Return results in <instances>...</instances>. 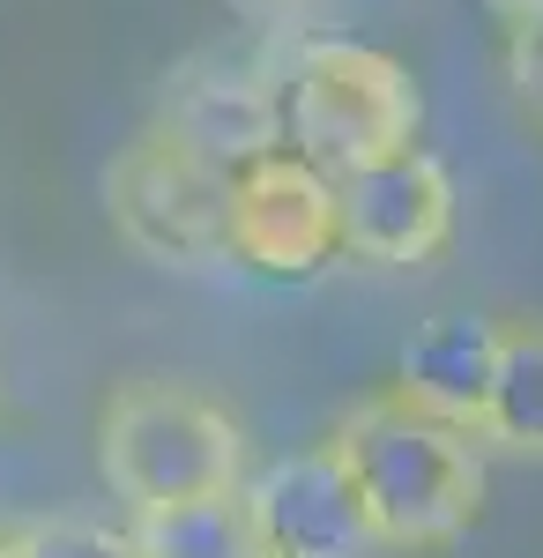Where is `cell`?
<instances>
[{
    "label": "cell",
    "mask_w": 543,
    "mask_h": 558,
    "mask_svg": "<svg viewBox=\"0 0 543 558\" xmlns=\"http://www.w3.org/2000/svg\"><path fill=\"white\" fill-rule=\"evenodd\" d=\"M0 558H8V529H0Z\"/></svg>",
    "instance_id": "cell-16"
},
{
    "label": "cell",
    "mask_w": 543,
    "mask_h": 558,
    "mask_svg": "<svg viewBox=\"0 0 543 558\" xmlns=\"http://www.w3.org/2000/svg\"><path fill=\"white\" fill-rule=\"evenodd\" d=\"M8 558H142L134 529L112 521H23L8 529Z\"/></svg>",
    "instance_id": "cell-12"
},
{
    "label": "cell",
    "mask_w": 543,
    "mask_h": 558,
    "mask_svg": "<svg viewBox=\"0 0 543 558\" xmlns=\"http://www.w3.org/2000/svg\"><path fill=\"white\" fill-rule=\"evenodd\" d=\"M514 8H543V0H514Z\"/></svg>",
    "instance_id": "cell-15"
},
{
    "label": "cell",
    "mask_w": 543,
    "mask_h": 558,
    "mask_svg": "<svg viewBox=\"0 0 543 558\" xmlns=\"http://www.w3.org/2000/svg\"><path fill=\"white\" fill-rule=\"evenodd\" d=\"M246 499H253V529H261L268 558H373L379 551L365 499H358V484H350V470H342V454L328 439L246 476Z\"/></svg>",
    "instance_id": "cell-8"
},
{
    "label": "cell",
    "mask_w": 543,
    "mask_h": 558,
    "mask_svg": "<svg viewBox=\"0 0 543 558\" xmlns=\"http://www.w3.org/2000/svg\"><path fill=\"white\" fill-rule=\"evenodd\" d=\"M506 75L514 97L543 120V8H514V45H506Z\"/></svg>",
    "instance_id": "cell-13"
},
{
    "label": "cell",
    "mask_w": 543,
    "mask_h": 558,
    "mask_svg": "<svg viewBox=\"0 0 543 558\" xmlns=\"http://www.w3.org/2000/svg\"><path fill=\"white\" fill-rule=\"evenodd\" d=\"M484 447H506V454L543 462V320H514V328H506Z\"/></svg>",
    "instance_id": "cell-11"
},
{
    "label": "cell",
    "mask_w": 543,
    "mask_h": 558,
    "mask_svg": "<svg viewBox=\"0 0 543 558\" xmlns=\"http://www.w3.org/2000/svg\"><path fill=\"white\" fill-rule=\"evenodd\" d=\"M499 350H506V328L492 313H432L418 336L402 343V365H395V387L432 410V417H447V425L476 432L484 439V417H492V387H499Z\"/></svg>",
    "instance_id": "cell-9"
},
{
    "label": "cell",
    "mask_w": 543,
    "mask_h": 558,
    "mask_svg": "<svg viewBox=\"0 0 543 558\" xmlns=\"http://www.w3.org/2000/svg\"><path fill=\"white\" fill-rule=\"evenodd\" d=\"M335 194H342V254L350 260L424 268L455 246V179L424 142L342 172Z\"/></svg>",
    "instance_id": "cell-7"
},
{
    "label": "cell",
    "mask_w": 543,
    "mask_h": 558,
    "mask_svg": "<svg viewBox=\"0 0 543 558\" xmlns=\"http://www.w3.org/2000/svg\"><path fill=\"white\" fill-rule=\"evenodd\" d=\"M231 15H246V23H268V31H283V23H298L313 0H224Z\"/></svg>",
    "instance_id": "cell-14"
},
{
    "label": "cell",
    "mask_w": 543,
    "mask_h": 558,
    "mask_svg": "<svg viewBox=\"0 0 543 558\" xmlns=\"http://www.w3.org/2000/svg\"><path fill=\"white\" fill-rule=\"evenodd\" d=\"M283 120L291 149L328 179L358 172L373 157L410 149L424 128L418 75L365 38H298L283 68Z\"/></svg>",
    "instance_id": "cell-3"
},
{
    "label": "cell",
    "mask_w": 543,
    "mask_h": 558,
    "mask_svg": "<svg viewBox=\"0 0 543 558\" xmlns=\"http://www.w3.org/2000/svg\"><path fill=\"white\" fill-rule=\"evenodd\" d=\"M283 52H202L194 68H179L165 83L157 128L179 134L194 157H209L216 172H246L261 157L291 149V120H283Z\"/></svg>",
    "instance_id": "cell-5"
},
{
    "label": "cell",
    "mask_w": 543,
    "mask_h": 558,
    "mask_svg": "<svg viewBox=\"0 0 543 558\" xmlns=\"http://www.w3.org/2000/svg\"><path fill=\"white\" fill-rule=\"evenodd\" d=\"M231 260L253 276H321L342 260V194L321 165L276 149L231 179Z\"/></svg>",
    "instance_id": "cell-6"
},
{
    "label": "cell",
    "mask_w": 543,
    "mask_h": 558,
    "mask_svg": "<svg viewBox=\"0 0 543 558\" xmlns=\"http://www.w3.org/2000/svg\"><path fill=\"white\" fill-rule=\"evenodd\" d=\"M97 476L126 514H165L246 484V425L194 380H126L97 410Z\"/></svg>",
    "instance_id": "cell-2"
},
{
    "label": "cell",
    "mask_w": 543,
    "mask_h": 558,
    "mask_svg": "<svg viewBox=\"0 0 543 558\" xmlns=\"http://www.w3.org/2000/svg\"><path fill=\"white\" fill-rule=\"evenodd\" d=\"M365 499L379 551H447L484 514V439L418 410L402 387H379L328 432Z\"/></svg>",
    "instance_id": "cell-1"
},
{
    "label": "cell",
    "mask_w": 543,
    "mask_h": 558,
    "mask_svg": "<svg viewBox=\"0 0 543 558\" xmlns=\"http://www.w3.org/2000/svg\"><path fill=\"white\" fill-rule=\"evenodd\" d=\"M134 551L142 558H268L261 551V529H253V499L239 492H209V499H186L165 514H134Z\"/></svg>",
    "instance_id": "cell-10"
},
{
    "label": "cell",
    "mask_w": 543,
    "mask_h": 558,
    "mask_svg": "<svg viewBox=\"0 0 543 558\" xmlns=\"http://www.w3.org/2000/svg\"><path fill=\"white\" fill-rule=\"evenodd\" d=\"M105 216L126 246L157 268H224L231 260V172L194 157L157 120L105 165Z\"/></svg>",
    "instance_id": "cell-4"
}]
</instances>
